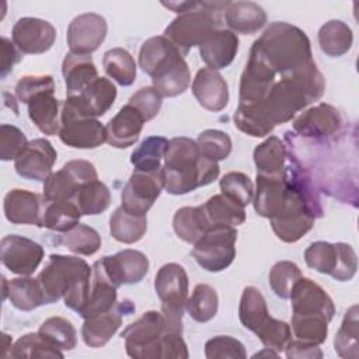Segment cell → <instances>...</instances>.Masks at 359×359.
Returning <instances> with one entry per match:
<instances>
[{
  "label": "cell",
  "mask_w": 359,
  "mask_h": 359,
  "mask_svg": "<svg viewBox=\"0 0 359 359\" xmlns=\"http://www.w3.org/2000/svg\"><path fill=\"white\" fill-rule=\"evenodd\" d=\"M325 81L316 62L280 76L258 104H238L234 112V125L252 137L269 135L279 123L294 118L311 102L320 100Z\"/></svg>",
  "instance_id": "obj_1"
},
{
  "label": "cell",
  "mask_w": 359,
  "mask_h": 359,
  "mask_svg": "<svg viewBox=\"0 0 359 359\" xmlns=\"http://www.w3.org/2000/svg\"><path fill=\"white\" fill-rule=\"evenodd\" d=\"M161 174L168 194L185 195L217 180L220 167L201 154L195 140L180 136L168 140Z\"/></svg>",
  "instance_id": "obj_2"
},
{
  "label": "cell",
  "mask_w": 359,
  "mask_h": 359,
  "mask_svg": "<svg viewBox=\"0 0 359 359\" xmlns=\"http://www.w3.org/2000/svg\"><path fill=\"white\" fill-rule=\"evenodd\" d=\"M250 55L269 67L276 77L296 72L314 62L306 32L282 21L269 24L262 35L254 41Z\"/></svg>",
  "instance_id": "obj_3"
},
{
  "label": "cell",
  "mask_w": 359,
  "mask_h": 359,
  "mask_svg": "<svg viewBox=\"0 0 359 359\" xmlns=\"http://www.w3.org/2000/svg\"><path fill=\"white\" fill-rule=\"evenodd\" d=\"M91 273L93 268L83 258L50 254L36 279L45 293L46 304L63 299L66 307L80 314L88 300Z\"/></svg>",
  "instance_id": "obj_4"
},
{
  "label": "cell",
  "mask_w": 359,
  "mask_h": 359,
  "mask_svg": "<svg viewBox=\"0 0 359 359\" xmlns=\"http://www.w3.org/2000/svg\"><path fill=\"white\" fill-rule=\"evenodd\" d=\"M229 1H195L192 8L178 14L164 29L165 36L182 56L192 46H199L213 31L222 25L220 13Z\"/></svg>",
  "instance_id": "obj_5"
},
{
  "label": "cell",
  "mask_w": 359,
  "mask_h": 359,
  "mask_svg": "<svg viewBox=\"0 0 359 359\" xmlns=\"http://www.w3.org/2000/svg\"><path fill=\"white\" fill-rule=\"evenodd\" d=\"M154 289L170 332L182 334V316L188 300V275L180 264H164L156 273Z\"/></svg>",
  "instance_id": "obj_6"
},
{
  "label": "cell",
  "mask_w": 359,
  "mask_h": 359,
  "mask_svg": "<svg viewBox=\"0 0 359 359\" xmlns=\"http://www.w3.org/2000/svg\"><path fill=\"white\" fill-rule=\"evenodd\" d=\"M168 331L161 311H146L135 323L129 324L121 337L125 341L126 353L135 359L161 358V342Z\"/></svg>",
  "instance_id": "obj_7"
},
{
  "label": "cell",
  "mask_w": 359,
  "mask_h": 359,
  "mask_svg": "<svg viewBox=\"0 0 359 359\" xmlns=\"http://www.w3.org/2000/svg\"><path fill=\"white\" fill-rule=\"evenodd\" d=\"M304 261L309 268L339 282L351 280L358 269L356 252L346 243H311L304 251Z\"/></svg>",
  "instance_id": "obj_8"
},
{
  "label": "cell",
  "mask_w": 359,
  "mask_h": 359,
  "mask_svg": "<svg viewBox=\"0 0 359 359\" xmlns=\"http://www.w3.org/2000/svg\"><path fill=\"white\" fill-rule=\"evenodd\" d=\"M236 227H222L205 233L192 248V257L208 272H220L236 258Z\"/></svg>",
  "instance_id": "obj_9"
},
{
  "label": "cell",
  "mask_w": 359,
  "mask_h": 359,
  "mask_svg": "<svg viewBox=\"0 0 359 359\" xmlns=\"http://www.w3.org/2000/svg\"><path fill=\"white\" fill-rule=\"evenodd\" d=\"M59 137L74 149H95L107 142V132L98 119L83 116L62 102Z\"/></svg>",
  "instance_id": "obj_10"
},
{
  "label": "cell",
  "mask_w": 359,
  "mask_h": 359,
  "mask_svg": "<svg viewBox=\"0 0 359 359\" xmlns=\"http://www.w3.org/2000/svg\"><path fill=\"white\" fill-rule=\"evenodd\" d=\"M93 180H98V174L90 161L70 160L43 181V199L73 201L79 188Z\"/></svg>",
  "instance_id": "obj_11"
},
{
  "label": "cell",
  "mask_w": 359,
  "mask_h": 359,
  "mask_svg": "<svg viewBox=\"0 0 359 359\" xmlns=\"http://www.w3.org/2000/svg\"><path fill=\"white\" fill-rule=\"evenodd\" d=\"M153 87L161 97H177L182 94L191 81L188 63L175 46H171L147 73Z\"/></svg>",
  "instance_id": "obj_12"
},
{
  "label": "cell",
  "mask_w": 359,
  "mask_h": 359,
  "mask_svg": "<svg viewBox=\"0 0 359 359\" xmlns=\"http://www.w3.org/2000/svg\"><path fill=\"white\" fill-rule=\"evenodd\" d=\"M163 188L161 170L154 172L135 170L121 192V206L132 215L146 216Z\"/></svg>",
  "instance_id": "obj_13"
},
{
  "label": "cell",
  "mask_w": 359,
  "mask_h": 359,
  "mask_svg": "<svg viewBox=\"0 0 359 359\" xmlns=\"http://www.w3.org/2000/svg\"><path fill=\"white\" fill-rule=\"evenodd\" d=\"M342 126L341 112L325 102L306 109L293 121V130L297 135L314 140H331L341 133Z\"/></svg>",
  "instance_id": "obj_14"
},
{
  "label": "cell",
  "mask_w": 359,
  "mask_h": 359,
  "mask_svg": "<svg viewBox=\"0 0 359 359\" xmlns=\"http://www.w3.org/2000/svg\"><path fill=\"white\" fill-rule=\"evenodd\" d=\"M0 257L3 265L13 273L29 276L43 258L41 244L18 234H8L1 238Z\"/></svg>",
  "instance_id": "obj_15"
},
{
  "label": "cell",
  "mask_w": 359,
  "mask_h": 359,
  "mask_svg": "<svg viewBox=\"0 0 359 359\" xmlns=\"http://www.w3.org/2000/svg\"><path fill=\"white\" fill-rule=\"evenodd\" d=\"M108 25L104 17L84 13L72 20L67 27L66 41L72 53L90 55L100 48L107 36Z\"/></svg>",
  "instance_id": "obj_16"
},
{
  "label": "cell",
  "mask_w": 359,
  "mask_h": 359,
  "mask_svg": "<svg viewBox=\"0 0 359 359\" xmlns=\"http://www.w3.org/2000/svg\"><path fill=\"white\" fill-rule=\"evenodd\" d=\"M57 153L52 143L43 137L34 139L27 143L22 151L14 160L17 174L27 180L45 181L56 163Z\"/></svg>",
  "instance_id": "obj_17"
},
{
  "label": "cell",
  "mask_w": 359,
  "mask_h": 359,
  "mask_svg": "<svg viewBox=\"0 0 359 359\" xmlns=\"http://www.w3.org/2000/svg\"><path fill=\"white\" fill-rule=\"evenodd\" d=\"M11 36L21 53L39 55L52 48L56 39V29L49 21L22 17L14 24Z\"/></svg>",
  "instance_id": "obj_18"
},
{
  "label": "cell",
  "mask_w": 359,
  "mask_h": 359,
  "mask_svg": "<svg viewBox=\"0 0 359 359\" xmlns=\"http://www.w3.org/2000/svg\"><path fill=\"white\" fill-rule=\"evenodd\" d=\"M116 98V87L105 77H97L90 86H87L80 94L67 95L63 101L77 114L87 118L102 116Z\"/></svg>",
  "instance_id": "obj_19"
},
{
  "label": "cell",
  "mask_w": 359,
  "mask_h": 359,
  "mask_svg": "<svg viewBox=\"0 0 359 359\" xmlns=\"http://www.w3.org/2000/svg\"><path fill=\"white\" fill-rule=\"evenodd\" d=\"M293 314L324 316L330 321L334 318L335 306L330 294L314 280L302 276L293 286L290 296Z\"/></svg>",
  "instance_id": "obj_20"
},
{
  "label": "cell",
  "mask_w": 359,
  "mask_h": 359,
  "mask_svg": "<svg viewBox=\"0 0 359 359\" xmlns=\"http://www.w3.org/2000/svg\"><path fill=\"white\" fill-rule=\"evenodd\" d=\"M101 264L116 287L139 283L149 271L147 257L143 252L130 248L122 250L115 255L102 257Z\"/></svg>",
  "instance_id": "obj_21"
},
{
  "label": "cell",
  "mask_w": 359,
  "mask_h": 359,
  "mask_svg": "<svg viewBox=\"0 0 359 359\" xmlns=\"http://www.w3.org/2000/svg\"><path fill=\"white\" fill-rule=\"evenodd\" d=\"M133 310V304L129 300H123L116 303L109 311L84 318L81 327L84 344L90 348L104 346L122 325V314H129Z\"/></svg>",
  "instance_id": "obj_22"
},
{
  "label": "cell",
  "mask_w": 359,
  "mask_h": 359,
  "mask_svg": "<svg viewBox=\"0 0 359 359\" xmlns=\"http://www.w3.org/2000/svg\"><path fill=\"white\" fill-rule=\"evenodd\" d=\"M192 94L208 111L219 112L229 104V88L223 76L213 69L202 67L192 81Z\"/></svg>",
  "instance_id": "obj_23"
},
{
  "label": "cell",
  "mask_w": 359,
  "mask_h": 359,
  "mask_svg": "<svg viewBox=\"0 0 359 359\" xmlns=\"http://www.w3.org/2000/svg\"><path fill=\"white\" fill-rule=\"evenodd\" d=\"M146 119L130 104L123 105L105 126L107 143L116 149L133 146L143 129Z\"/></svg>",
  "instance_id": "obj_24"
},
{
  "label": "cell",
  "mask_w": 359,
  "mask_h": 359,
  "mask_svg": "<svg viewBox=\"0 0 359 359\" xmlns=\"http://www.w3.org/2000/svg\"><path fill=\"white\" fill-rule=\"evenodd\" d=\"M289 161V158H287ZM287 189V168L279 175L257 174V188L252 196L255 212L266 219L275 216L282 208Z\"/></svg>",
  "instance_id": "obj_25"
},
{
  "label": "cell",
  "mask_w": 359,
  "mask_h": 359,
  "mask_svg": "<svg viewBox=\"0 0 359 359\" xmlns=\"http://www.w3.org/2000/svg\"><path fill=\"white\" fill-rule=\"evenodd\" d=\"M238 50V38L230 29L219 28L213 31L201 45V59L209 69L219 70L227 67Z\"/></svg>",
  "instance_id": "obj_26"
},
{
  "label": "cell",
  "mask_w": 359,
  "mask_h": 359,
  "mask_svg": "<svg viewBox=\"0 0 359 359\" xmlns=\"http://www.w3.org/2000/svg\"><path fill=\"white\" fill-rule=\"evenodd\" d=\"M116 289L118 287L107 275L101 259L95 261L93 265L88 300L80 316L88 318L114 309L116 304Z\"/></svg>",
  "instance_id": "obj_27"
},
{
  "label": "cell",
  "mask_w": 359,
  "mask_h": 359,
  "mask_svg": "<svg viewBox=\"0 0 359 359\" xmlns=\"http://www.w3.org/2000/svg\"><path fill=\"white\" fill-rule=\"evenodd\" d=\"M43 199L27 189H11L6 194L3 202L4 216L14 224H35L38 226Z\"/></svg>",
  "instance_id": "obj_28"
},
{
  "label": "cell",
  "mask_w": 359,
  "mask_h": 359,
  "mask_svg": "<svg viewBox=\"0 0 359 359\" xmlns=\"http://www.w3.org/2000/svg\"><path fill=\"white\" fill-rule=\"evenodd\" d=\"M208 231L222 227H237L245 222V210L223 194L210 196L199 205Z\"/></svg>",
  "instance_id": "obj_29"
},
{
  "label": "cell",
  "mask_w": 359,
  "mask_h": 359,
  "mask_svg": "<svg viewBox=\"0 0 359 359\" xmlns=\"http://www.w3.org/2000/svg\"><path fill=\"white\" fill-rule=\"evenodd\" d=\"M55 91H43L34 95L28 102V116L34 125L48 136L59 135L62 102L53 95Z\"/></svg>",
  "instance_id": "obj_30"
},
{
  "label": "cell",
  "mask_w": 359,
  "mask_h": 359,
  "mask_svg": "<svg viewBox=\"0 0 359 359\" xmlns=\"http://www.w3.org/2000/svg\"><path fill=\"white\" fill-rule=\"evenodd\" d=\"M224 21L236 35H252L265 25L266 13L254 1H229Z\"/></svg>",
  "instance_id": "obj_31"
},
{
  "label": "cell",
  "mask_w": 359,
  "mask_h": 359,
  "mask_svg": "<svg viewBox=\"0 0 359 359\" xmlns=\"http://www.w3.org/2000/svg\"><path fill=\"white\" fill-rule=\"evenodd\" d=\"M62 74L67 95L80 94L97 77L98 72L90 55H77L69 52L62 63Z\"/></svg>",
  "instance_id": "obj_32"
},
{
  "label": "cell",
  "mask_w": 359,
  "mask_h": 359,
  "mask_svg": "<svg viewBox=\"0 0 359 359\" xmlns=\"http://www.w3.org/2000/svg\"><path fill=\"white\" fill-rule=\"evenodd\" d=\"M81 212L73 201H45L42 205L38 227L65 233L79 224Z\"/></svg>",
  "instance_id": "obj_33"
},
{
  "label": "cell",
  "mask_w": 359,
  "mask_h": 359,
  "mask_svg": "<svg viewBox=\"0 0 359 359\" xmlns=\"http://www.w3.org/2000/svg\"><path fill=\"white\" fill-rule=\"evenodd\" d=\"M287 151L283 142L276 136H269L254 149V163L257 174L279 175L287 168Z\"/></svg>",
  "instance_id": "obj_34"
},
{
  "label": "cell",
  "mask_w": 359,
  "mask_h": 359,
  "mask_svg": "<svg viewBox=\"0 0 359 359\" xmlns=\"http://www.w3.org/2000/svg\"><path fill=\"white\" fill-rule=\"evenodd\" d=\"M147 230V217L126 212L122 206L116 208L109 217L111 236L123 244H133L143 238Z\"/></svg>",
  "instance_id": "obj_35"
},
{
  "label": "cell",
  "mask_w": 359,
  "mask_h": 359,
  "mask_svg": "<svg viewBox=\"0 0 359 359\" xmlns=\"http://www.w3.org/2000/svg\"><path fill=\"white\" fill-rule=\"evenodd\" d=\"M8 299L21 311H31L46 304L45 293L38 279L21 276L8 280Z\"/></svg>",
  "instance_id": "obj_36"
},
{
  "label": "cell",
  "mask_w": 359,
  "mask_h": 359,
  "mask_svg": "<svg viewBox=\"0 0 359 359\" xmlns=\"http://www.w3.org/2000/svg\"><path fill=\"white\" fill-rule=\"evenodd\" d=\"M352 42V29L341 20H331L325 22L318 31L320 49L331 57L345 55L351 49Z\"/></svg>",
  "instance_id": "obj_37"
},
{
  "label": "cell",
  "mask_w": 359,
  "mask_h": 359,
  "mask_svg": "<svg viewBox=\"0 0 359 359\" xmlns=\"http://www.w3.org/2000/svg\"><path fill=\"white\" fill-rule=\"evenodd\" d=\"M268 317L269 311L262 293L254 286H245L238 306V318L243 327L255 332Z\"/></svg>",
  "instance_id": "obj_38"
},
{
  "label": "cell",
  "mask_w": 359,
  "mask_h": 359,
  "mask_svg": "<svg viewBox=\"0 0 359 359\" xmlns=\"http://www.w3.org/2000/svg\"><path fill=\"white\" fill-rule=\"evenodd\" d=\"M168 147V140L163 136L146 137L130 154V163L135 170L144 172H154L163 168L161 161L164 160Z\"/></svg>",
  "instance_id": "obj_39"
},
{
  "label": "cell",
  "mask_w": 359,
  "mask_h": 359,
  "mask_svg": "<svg viewBox=\"0 0 359 359\" xmlns=\"http://www.w3.org/2000/svg\"><path fill=\"white\" fill-rule=\"evenodd\" d=\"M55 244L63 245L69 251L79 255H93L101 247V236L98 231L87 224H77L69 231L60 233L55 237Z\"/></svg>",
  "instance_id": "obj_40"
},
{
  "label": "cell",
  "mask_w": 359,
  "mask_h": 359,
  "mask_svg": "<svg viewBox=\"0 0 359 359\" xmlns=\"http://www.w3.org/2000/svg\"><path fill=\"white\" fill-rule=\"evenodd\" d=\"M73 202L80 209L81 215L94 216L105 212L111 203V192L100 180L84 182L76 192Z\"/></svg>",
  "instance_id": "obj_41"
},
{
  "label": "cell",
  "mask_w": 359,
  "mask_h": 359,
  "mask_svg": "<svg viewBox=\"0 0 359 359\" xmlns=\"http://www.w3.org/2000/svg\"><path fill=\"white\" fill-rule=\"evenodd\" d=\"M172 227L175 234L189 244H195L208 233L201 206H184L178 209L172 217Z\"/></svg>",
  "instance_id": "obj_42"
},
{
  "label": "cell",
  "mask_w": 359,
  "mask_h": 359,
  "mask_svg": "<svg viewBox=\"0 0 359 359\" xmlns=\"http://www.w3.org/2000/svg\"><path fill=\"white\" fill-rule=\"evenodd\" d=\"M102 66L105 73L121 86H130L136 79V62L123 48H112L104 53Z\"/></svg>",
  "instance_id": "obj_43"
},
{
  "label": "cell",
  "mask_w": 359,
  "mask_h": 359,
  "mask_svg": "<svg viewBox=\"0 0 359 359\" xmlns=\"http://www.w3.org/2000/svg\"><path fill=\"white\" fill-rule=\"evenodd\" d=\"M328 323H330V320L324 316L293 314L290 328H292V332L296 337V339L306 342V344L320 345V344L325 342V339H327Z\"/></svg>",
  "instance_id": "obj_44"
},
{
  "label": "cell",
  "mask_w": 359,
  "mask_h": 359,
  "mask_svg": "<svg viewBox=\"0 0 359 359\" xmlns=\"http://www.w3.org/2000/svg\"><path fill=\"white\" fill-rule=\"evenodd\" d=\"M219 307V297L216 290L206 285V283H199L195 286L191 297L187 300L185 310L198 323H206L212 320Z\"/></svg>",
  "instance_id": "obj_45"
},
{
  "label": "cell",
  "mask_w": 359,
  "mask_h": 359,
  "mask_svg": "<svg viewBox=\"0 0 359 359\" xmlns=\"http://www.w3.org/2000/svg\"><path fill=\"white\" fill-rule=\"evenodd\" d=\"M358 306L353 304L348 309L341 323L338 332L335 334L334 348L341 358L356 359L358 351Z\"/></svg>",
  "instance_id": "obj_46"
},
{
  "label": "cell",
  "mask_w": 359,
  "mask_h": 359,
  "mask_svg": "<svg viewBox=\"0 0 359 359\" xmlns=\"http://www.w3.org/2000/svg\"><path fill=\"white\" fill-rule=\"evenodd\" d=\"M38 332L53 346L59 348L60 351H72L76 348L77 344V332L73 324L63 318V317H49L45 320Z\"/></svg>",
  "instance_id": "obj_47"
},
{
  "label": "cell",
  "mask_w": 359,
  "mask_h": 359,
  "mask_svg": "<svg viewBox=\"0 0 359 359\" xmlns=\"http://www.w3.org/2000/svg\"><path fill=\"white\" fill-rule=\"evenodd\" d=\"M10 358H63L59 348L48 342L39 332H29L15 341Z\"/></svg>",
  "instance_id": "obj_48"
},
{
  "label": "cell",
  "mask_w": 359,
  "mask_h": 359,
  "mask_svg": "<svg viewBox=\"0 0 359 359\" xmlns=\"http://www.w3.org/2000/svg\"><path fill=\"white\" fill-rule=\"evenodd\" d=\"M262 345L276 353L285 351L286 345L292 339V328L287 323L282 320H276L273 317H268L265 323L254 332Z\"/></svg>",
  "instance_id": "obj_49"
},
{
  "label": "cell",
  "mask_w": 359,
  "mask_h": 359,
  "mask_svg": "<svg viewBox=\"0 0 359 359\" xmlns=\"http://www.w3.org/2000/svg\"><path fill=\"white\" fill-rule=\"evenodd\" d=\"M202 156L209 160H226L231 153V139L226 132L217 129H206L199 133L195 140Z\"/></svg>",
  "instance_id": "obj_50"
},
{
  "label": "cell",
  "mask_w": 359,
  "mask_h": 359,
  "mask_svg": "<svg viewBox=\"0 0 359 359\" xmlns=\"http://www.w3.org/2000/svg\"><path fill=\"white\" fill-rule=\"evenodd\" d=\"M220 191L224 196L243 208L252 202L254 185L250 177L244 172L230 171L224 174L220 180Z\"/></svg>",
  "instance_id": "obj_51"
},
{
  "label": "cell",
  "mask_w": 359,
  "mask_h": 359,
  "mask_svg": "<svg viewBox=\"0 0 359 359\" xmlns=\"http://www.w3.org/2000/svg\"><path fill=\"white\" fill-rule=\"evenodd\" d=\"M302 276V271L294 262L279 261L269 271V285L276 296L289 299L294 283Z\"/></svg>",
  "instance_id": "obj_52"
},
{
  "label": "cell",
  "mask_w": 359,
  "mask_h": 359,
  "mask_svg": "<svg viewBox=\"0 0 359 359\" xmlns=\"http://www.w3.org/2000/svg\"><path fill=\"white\" fill-rule=\"evenodd\" d=\"M205 356L208 359H223V358H247L244 345L229 335H217L206 341L205 344Z\"/></svg>",
  "instance_id": "obj_53"
},
{
  "label": "cell",
  "mask_w": 359,
  "mask_h": 359,
  "mask_svg": "<svg viewBox=\"0 0 359 359\" xmlns=\"http://www.w3.org/2000/svg\"><path fill=\"white\" fill-rule=\"evenodd\" d=\"M43 91H55V81L49 74H27L15 84V95L22 104Z\"/></svg>",
  "instance_id": "obj_54"
},
{
  "label": "cell",
  "mask_w": 359,
  "mask_h": 359,
  "mask_svg": "<svg viewBox=\"0 0 359 359\" xmlns=\"http://www.w3.org/2000/svg\"><path fill=\"white\" fill-rule=\"evenodd\" d=\"M27 143L24 132L17 126L7 123L0 126V158L3 161L15 160Z\"/></svg>",
  "instance_id": "obj_55"
},
{
  "label": "cell",
  "mask_w": 359,
  "mask_h": 359,
  "mask_svg": "<svg viewBox=\"0 0 359 359\" xmlns=\"http://www.w3.org/2000/svg\"><path fill=\"white\" fill-rule=\"evenodd\" d=\"M161 100L163 97L154 87H142L129 98L128 104L135 107L147 122L158 114L161 108Z\"/></svg>",
  "instance_id": "obj_56"
},
{
  "label": "cell",
  "mask_w": 359,
  "mask_h": 359,
  "mask_svg": "<svg viewBox=\"0 0 359 359\" xmlns=\"http://www.w3.org/2000/svg\"><path fill=\"white\" fill-rule=\"evenodd\" d=\"M21 59H22V55L17 49L14 42H11L6 36H1V66H0L1 79H4L13 70L14 65L18 63Z\"/></svg>",
  "instance_id": "obj_57"
},
{
  "label": "cell",
  "mask_w": 359,
  "mask_h": 359,
  "mask_svg": "<svg viewBox=\"0 0 359 359\" xmlns=\"http://www.w3.org/2000/svg\"><path fill=\"white\" fill-rule=\"evenodd\" d=\"M285 353L287 358H299V359H314V358H323V352L318 348V345L306 344L299 339L292 341L286 345Z\"/></svg>",
  "instance_id": "obj_58"
},
{
  "label": "cell",
  "mask_w": 359,
  "mask_h": 359,
  "mask_svg": "<svg viewBox=\"0 0 359 359\" xmlns=\"http://www.w3.org/2000/svg\"><path fill=\"white\" fill-rule=\"evenodd\" d=\"M8 297V280L3 276V300Z\"/></svg>",
  "instance_id": "obj_59"
}]
</instances>
